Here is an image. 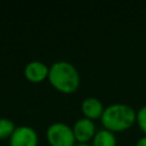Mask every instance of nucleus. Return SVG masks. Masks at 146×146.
Returning <instances> with one entry per match:
<instances>
[{
  "label": "nucleus",
  "instance_id": "nucleus-9",
  "mask_svg": "<svg viewBox=\"0 0 146 146\" xmlns=\"http://www.w3.org/2000/svg\"><path fill=\"white\" fill-rule=\"evenodd\" d=\"M15 129H16V125L10 119L0 117V139L10 138Z\"/></svg>",
  "mask_w": 146,
  "mask_h": 146
},
{
  "label": "nucleus",
  "instance_id": "nucleus-6",
  "mask_svg": "<svg viewBox=\"0 0 146 146\" xmlns=\"http://www.w3.org/2000/svg\"><path fill=\"white\" fill-rule=\"evenodd\" d=\"M48 74H49V67L40 60H32L27 63L24 67L25 78L33 83L43 81L46 78H48Z\"/></svg>",
  "mask_w": 146,
  "mask_h": 146
},
{
  "label": "nucleus",
  "instance_id": "nucleus-12",
  "mask_svg": "<svg viewBox=\"0 0 146 146\" xmlns=\"http://www.w3.org/2000/svg\"><path fill=\"white\" fill-rule=\"evenodd\" d=\"M74 146H90V145H88L87 143H78V144H75Z\"/></svg>",
  "mask_w": 146,
  "mask_h": 146
},
{
  "label": "nucleus",
  "instance_id": "nucleus-3",
  "mask_svg": "<svg viewBox=\"0 0 146 146\" xmlns=\"http://www.w3.org/2000/svg\"><path fill=\"white\" fill-rule=\"evenodd\" d=\"M46 137L51 146H74L76 144L72 127L63 122L51 123L47 128Z\"/></svg>",
  "mask_w": 146,
  "mask_h": 146
},
{
  "label": "nucleus",
  "instance_id": "nucleus-8",
  "mask_svg": "<svg viewBox=\"0 0 146 146\" xmlns=\"http://www.w3.org/2000/svg\"><path fill=\"white\" fill-rule=\"evenodd\" d=\"M92 146H116V138L114 132L107 129L97 131L92 138Z\"/></svg>",
  "mask_w": 146,
  "mask_h": 146
},
{
  "label": "nucleus",
  "instance_id": "nucleus-7",
  "mask_svg": "<svg viewBox=\"0 0 146 146\" xmlns=\"http://www.w3.org/2000/svg\"><path fill=\"white\" fill-rule=\"evenodd\" d=\"M81 110L84 115V117L90 120H97L100 119L104 113V105L103 103L96 98V97H87L83 99L81 104Z\"/></svg>",
  "mask_w": 146,
  "mask_h": 146
},
{
  "label": "nucleus",
  "instance_id": "nucleus-11",
  "mask_svg": "<svg viewBox=\"0 0 146 146\" xmlns=\"http://www.w3.org/2000/svg\"><path fill=\"white\" fill-rule=\"evenodd\" d=\"M136 146H146V136L139 138L136 143Z\"/></svg>",
  "mask_w": 146,
  "mask_h": 146
},
{
  "label": "nucleus",
  "instance_id": "nucleus-1",
  "mask_svg": "<svg viewBox=\"0 0 146 146\" xmlns=\"http://www.w3.org/2000/svg\"><path fill=\"white\" fill-rule=\"evenodd\" d=\"M48 80L50 84L63 94H72L80 86V74L78 68L70 62H55L49 67Z\"/></svg>",
  "mask_w": 146,
  "mask_h": 146
},
{
  "label": "nucleus",
  "instance_id": "nucleus-2",
  "mask_svg": "<svg viewBox=\"0 0 146 146\" xmlns=\"http://www.w3.org/2000/svg\"><path fill=\"white\" fill-rule=\"evenodd\" d=\"M137 113L135 110L127 104H112L105 107L104 113L100 117L104 129L112 132L128 130L136 122Z\"/></svg>",
  "mask_w": 146,
  "mask_h": 146
},
{
  "label": "nucleus",
  "instance_id": "nucleus-10",
  "mask_svg": "<svg viewBox=\"0 0 146 146\" xmlns=\"http://www.w3.org/2000/svg\"><path fill=\"white\" fill-rule=\"evenodd\" d=\"M136 122L138 123V127L146 136V105H144L143 107H140L138 110L137 116H136Z\"/></svg>",
  "mask_w": 146,
  "mask_h": 146
},
{
  "label": "nucleus",
  "instance_id": "nucleus-4",
  "mask_svg": "<svg viewBox=\"0 0 146 146\" xmlns=\"http://www.w3.org/2000/svg\"><path fill=\"white\" fill-rule=\"evenodd\" d=\"M38 133L30 125L16 127L9 138V146H38Z\"/></svg>",
  "mask_w": 146,
  "mask_h": 146
},
{
  "label": "nucleus",
  "instance_id": "nucleus-5",
  "mask_svg": "<svg viewBox=\"0 0 146 146\" xmlns=\"http://www.w3.org/2000/svg\"><path fill=\"white\" fill-rule=\"evenodd\" d=\"M72 129H73V132L75 136V140L78 143H87L88 140L92 139L97 132L94 121L90 119H87V117L79 119L74 123Z\"/></svg>",
  "mask_w": 146,
  "mask_h": 146
}]
</instances>
